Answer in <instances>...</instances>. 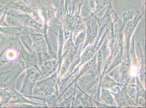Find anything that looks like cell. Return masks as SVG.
Returning a JSON list of instances; mask_svg holds the SVG:
<instances>
[{
	"instance_id": "6da1fadb",
	"label": "cell",
	"mask_w": 146,
	"mask_h": 108,
	"mask_svg": "<svg viewBox=\"0 0 146 108\" xmlns=\"http://www.w3.org/2000/svg\"><path fill=\"white\" fill-rule=\"evenodd\" d=\"M41 76L40 72L36 68L33 66L29 67L27 70L26 76L20 93L25 97L31 96L33 88Z\"/></svg>"
},
{
	"instance_id": "7a4b0ae2",
	"label": "cell",
	"mask_w": 146,
	"mask_h": 108,
	"mask_svg": "<svg viewBox=\"0 0 146 108\" xmlns=\"http://www.w3.org/2000/svg\"><path fill=\"white\" fill-rule=\"evenodd\" d=\"M8 10L7 15L15 17L19 21L23 26H29L39 30L42 33H44V25L41 24L30 14L17 12L13 9Z\"/></svg>"
},
{
	"instance_id": "3957f363",
	"label": "cell",
	"mask_w": 146,
	"mask_h": 108,
	"mask_svg": "<svg viewBox=\"0 0 146 108\" xmlns=\"http://www.w3.org/2000/svg\"><path fill=\"white\" fill-rule=\"evenodd\" d=\"M56 76L57 74L55 73L42 81L37 82L35 87H38L39 89L34 93L41 92L43 93L44 97H46L53 94L55 89L58 90Z\"/></svg>"
},
{
	"instance_id": "277c9868",
	"label": "cell",
	"mask_w": 146,
	"mask_h": 108,
	"mask_svg": "<svg viewBox=\"0 0 146 108\" xmlns=\"http://www.w3.org/2000/svg\"><path fill=\"white\" fill-rule=\"evenodd\" d=\"M6 87L5 88H6L8 90L11 96V99L10 100L8 103H29L35 105H43L42 104L32 102L25 98L23 95L15 90L14 89V85L13 84H9V85H6Z\"/></svg>"
},
{
	"instance_id": "5b68a950",
	"label": "cell",
	"mask_w": 146,
	"mask_h": 108,
	"mask_svg": "<svg viewBox=\"0 0 146 108\" xmlns=\"http://www.w3.org/2000/svg\"><path fill=\"white\" fill-rule=\"evenodd\" d=\"M9 8L13 10H15L21 12L22 13L30 14L32 16L36 17L38 14L31 7L30 5H27L24 2H15L14 1H10L6 3Z\"/></svg>"
},
{
	"instance_id": "8992f818",
	"label": "cell",
	"mask_w": 146,
	"mask_h": 108,
	"mask_svg": "<svg viewBox=\"0 0 146 108\" xmlns=\"http://www.w3.org/2000/svg\"><path fill=\"white\" fill-rule=\"evenodd\" d=\"M59 66L58 59L47 61L42 64L40 69L42 77L46 78L55 72Z\"/></svg>"
},
{
	"instance_id": "52a82bcc",
	"label": "cell",
	"mask_w": 146,
	"mask_h": 108,
	"mask_svg": "<svg viewBox=\"0 0 146 108\" xmlns=\"http://www.w3.org/2000/svg\"><path fill=\"white\" fill-rule=\"evenodd\" d=\"M88 29L86 44L91 43L96 36L97 32V20L96 17L91 18L87 22Z\"/></svg>"
},
{
	"instance_id": "ba28073f",
	"label": "cell",
	"mask_w": 146,
	"mask_h": 108,
	"mask_svg": "<svg viewBox=\"0 0 146 108\" xmlns=\"http://www.w3.org/2000/svg\"><path fill=\"white\" fill-rule=\"evenodd\" d=\"M25 26H24L19 35L21 37V40L27 49L30 52H33L34 50L33 47L32 40L27 27Z\"/></svg>"
},
{
	"instance_id": "9c48e42d",
	"label": "cell",
	"mask_w": 146,
	"mask_h": 108,
	"mask_svg": "<svg viewBox=\"0 0 146 108\" xmlns=\"http://www.w3.org/2000/svg\"><path fill=\"white\" fill-rule=\"evenodd\" d=\"M61 22L58 27V32H57L59 43V52H58V60L59 62V70L60 68L61 62L62 59V49L64 43V30L63 23Z\"/></svg>"
},
{
	"instance_id": "30bf717a",
	"label": "cell",
	"mask_w": 146,
	"mask_h": 108,
	"mask_svg": "<svg viewBox=\"0 0 146 108\" xmlns=\"http://www.w3.org/2000/svg\"><path fill=\"white\" fill-rule=\"evenodd\" d=\"M23 27V26L18 27L12 26L5 27L0 26V33L3 35L9 36L19 35Z\"/></svg>"
},
{
	"instance_id": "8fae6325",
	"label": "cell",
	"mask_w": 146,
	"mask_h": 108,
	"mask_svg": "<svg viewBox=\"0 0 146 108\" xmlns=\"http://www.w3.org/2000/svg\"><path fill=\"white\" fill-rule=\"evenodd\" d=\"M58 94L56 93V94H52L44 97V103L48 105L49 107H55L56 105L57 101L59 98Z\"/></svg>"
},
{
	"instance_id": "7c38bea8",
	"label": "cell",
	"mask_w": 146,
	"mask_h": 108,
	"mask_svg": "<svg viewBox=\"0 0 146 108\" xmlns=\"http://www.w3.org/2000/svg\"><path fill=\"white\" fill-rule=\"evenodd\" d=\"M0 99L1 101L0 103L2 106L4 104L8 103L11 99L10 93L6 88H0Z\"/></svg>"
},
{
	"instance_id": "4fadbf2b",
	"label": "cell",
	"mask_w": 146,
	"mask_h": 108,
	"mask_svg": "<svg viewBox=\"0 0 146 108\" xmlns=\"http://www.w3.org/2000/svg\"><path fill=\"white\" fill-rule=\"evenodd\" d=\"M111 2H112V0L110 1V4L109 5L108 7L104 16L102 18L101 20H100L99 18H97L98 20L102 22H108L111 20V14L112 13L115 12L111 5Z\"/></svg>"
},
{
	"instance_id": "5bb4252c",
	"label": "cell",
	"mask_w": 146,
	"mask_h": 108,
	"mask_svg": "<svg viewBox=\"0 0 146 108\" xmlns=\"http://www.w3.org/2000/svg\"><path fill=\"white\" fill-rule=\"evenodd\" d=\"M6 21L8 24L10 26L18 27V26H23L16 18L11 16L7 15V14L6 18Z\"/></svg>"
},
{
	"instance_id": "9a60e30c",
	"label": "cell",
	"mask_w": 146,
	"mask_h": 108,
	"mask_svg": "<svg viewBox=\"0 0 146 108\" xmlns=\"http://www.w3.org/2000/svg\"><path fill=\"white\" fill-rule=\"evenodd\" d=\"M102 98L108 104H112L113 102V100L108 91L104 89L102 90Z\"/></svg>"
},
{
	"instance_id": "2e32d148",
	"label": "cell",
	"mask_w": 146,
	"mask_h": 108,
	"mask_svg": "<svg viewBox=\"0 0 146 108\" xmlns=\"http://www.w3.org/2000/svg\"><path fill=\"white\" fill-rule=\"evenodd\" d=\"M9 8L7 9L4 12L3 14H2V15L0 17V26H1V27H5V26H10L8 24L6 21L7 12Z\"/></svg>"
},
{
	"instance_id": "e0dca14e",
	"label": "cell",
	"mask_w": 146,
	"mask_h": 108,
	"mask_svg": "<svg viewBox=\"0 0 146 108\" xmlns=\"http://www.w3.org/2000/svg\"><path fill=\"white\" fill-rule=\"evenodd\" d=\"M73 96L72 95L65 100L63 102L61 103L60 107H70V105L73 100Z\"/></svg>"
},
{
	"instance_id": "ac0fdd59",
	"label": "cell",
	"mask_w": 146,
	"mask_h": 108,
	"mask_svg": "<svg viewBox=\"0 0 146 108\" xmlns=\"http://www.w3.org/2000/svg\"><path fill=\"white\" fill-rule=\"evenodd\" d=\"M95 57H94L93 58L91 59V60H90L87 64H86L85 66L83 68V70H82V73L86 72V71L89 68H91L93 65H94L95 64Z\"/></svg>"
},
{
	"instance_id": "d6986e66",
	"label": "cell",
	"mask_w": 146,
	"mask_h": 108,
	"mask_svg": "<svg viewBox=\"0 0 146 108\" xmlns=\"http://www.w3.org/2000/svg\"><path fill=\"white\" fill-rule=\"evenodd\" d=\"M85 33L84 32L81 33L78 37L77 38L75 43L76 45H78V44H79L80 43L83 41L85 38Z\"/></svg>"
},
{
	"instance_id": "ffe728a7",
	"label": "cell",
	"mask_w": 146,
	"mask_h": 108,
	"mask_svg": "<svg viewBox=\"0 0 146 108\" xmlns=\"http://www.w3.org/2000/svg\"><path fill=\"white\" fill-rule=\"evenodd\" d=\"M69 61H70V60L68 59L64 63L63 65L62 68V70H61V73L60 74V76L63 75L64 73L67 70L69 66Z\"/></svg>"
},
{
	"instance_id": "44dd1931",
	"label": "cell",
	"mask_w": 146,
	"mask_h": 108,
	"mask_svg": "<svg viewBox=\"0 0 146 108\" xmlns=\"http://www.w3.org/2000/svg\"><path fill=\"white\" fill-rule=\"evenodd\" d=\"M121 55L120 54H119V55L117 56L116 58L115 59V60L114 61L113 63L111 66L112 68H113L116 66L117 65V64H119L120 63L121 61Z\"/></svg>"
},
{
	"instance_id": "7402d4cb",
	"label": "cell",
	"mask_w": 146,
	"mask_h": 108,
	"mask_svg": "<svg viewBox=\"0 0 146 108\" xmlns=\"http://www.w3.org/2000/svg\"><path fill=\"white\" fill-rule=\"evenodd\" d=\"M65 0H60V14L63 15L64 12Z\"/></svg>"
},
{
	"instance_id": "603a6c76",
	"label": "cell",
	"mask_w": 146,
	"mask_h": 108,
	"mask_svg": "<svg viewBox=\"0 0 146 108\" xmlns=\"http://www.w3.org/2000/svg\"><path fill=\"white\" fill-rule=\"evenodd\" d=\"M93 54V51H91V50H90L88 51L87 53L86 54V55H85L84 57V59L85 60H88V59L90 58L92 56Z\"/></svg>"
},
{
	"instance_id": "cb8c5ba5",
	"label": "cell",
	"mask_w": 146,
	"mask_h": 108,
	"mask_svg": "<svg viewBox=\"0 0 146 108\" xmlns=\"http://www.w3.org/2000/svg\"><path fill=\"white\" fill-rule=\"evenodd\" d=\"M71 0H65L64 3V13L66 14L68 8Z\"/></svg>"
},
{
	"instance_id": "d4e9b609",
	"label": "cell",
	"mask_w": 146,
	"mask_h": 108,
	"mask_svg": "<svg viewBox=\"0 0 146 108\" xmlns=\"http://www.w3.org/2000/svg\"><path fill=\"white\" fill-rule=\"evenodd\" d=\"M24 2L26 3V4L29 5H30V1L29 0H23Z\"/></svg>"
},
{
	"instance_id": "484cf974",
	"label": "cell",
	"mask_w": 146,
	"mask_h": 108,
	"mask_svg": "<svg viewBox=\"0 0 146 108\" xmlns=\"http://www.w3.org/2000/svg\"><path fill=\"white\" fill-rule=\"evenodd\" d=\"M2 105H1V103H0V107H2Z\"/></svg>"
},
{
	"instance_id": "4316f807",
	"label": "cell",
	"mask_w": 146,
	"mask_h": 108,
	"mask_svg": "<svg viewBox=\"0 0 146 108\" xmlns=\"http://www.w3.org/2000/svg\"><path fill=\"white\" fill-rule=\"evenodd\" d=\"M1 33H0V40H1Z\"/></svg>"
}]
</instances>
